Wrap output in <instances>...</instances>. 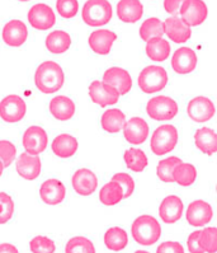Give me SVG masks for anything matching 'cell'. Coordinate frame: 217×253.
Listing matches in <instances>:
<instances>
[{"mask_svg":"<svg viewBox=\"0 0 217 253\" xmlns=\"http://www.w3.org/2000/svg\"><path fill=\"white\" fill-rule=\"evenodd\" d=\"M64 83H65V74L59 64L51 60L39 64L35 73V84L39 92L52 94L61 89Z\"/></svg>","mask_w":217,"mask_h":253,"instance_id":"obj_1","label":"cell"},{"mask_svg":"<svg viewBox=\"0 0 217 253\" xmlns=\"http://www.w3.org/2000/svg\"><path fill=\"white\" fill-rule=\"evenodd\" d=\"M131 233L135 242L141 246H152L160 239L161 226L151 215H141L132 223Z\"/></svg>","mask_w":217,"mask_h":253,"instance_id":"obj_2","label":"cell"},{"mask_svg":"<svg viewBox=\"0 0 217 253\" xmlns=\"http://www.w3.org/2000/svg\"><path fill=\"white\" fill-rule=\"evenodd\" d=\"M113 9L108 0H88L81 10V18L89 27H102L112 19Z\"/></svg>","mask_w":217,"mask_h":253,"instance_id":"obj_3","label":"cell"},{"mask_svg":"<svg viewBox=\"0 0 217 253\" xmlns=\"http://www.w3.org/2000/svg\"><path fill=\"white\" fill-rule=\"evenodd\" d=\"M137 83L140 89L146 94L160 92L168 84V73L163 66H146L139 75Z\"/></svg>","mask_w":217,"mask_h":253,"instance_id":"obj_4","label":"cell"},{"mask_svg":"<svg viewBox=\"0 0 217 253\" xmlns=\"http://www.w3.org/2000/svg\"><path fill=\"white\" fill-rule=\"evenodd\" d=\"M178 130L174 125H161L156 127L151 136L150 148L158 157L174 150L178 144Z\"/></svg>","mask_w":217,"mask_h":253,"instance_id":"obj_5","label":"cell"},{"mask_svg":"<svg viewBox=\"0 0 217 253\" xmlns=\"http://www.w3.org/2000/svg\"><path fill=\"white\" fill-rule=\"evenodd\" d=\"M146 112L151 117L152 120L156 121H168L172 120L178 115L179 107L172 97L168 95H158L152 97L147 104H146Z\"/></svg>","mask_w":217,"mask_h":253,"instance_id":"obj_6","label":"cell"},{"mask_svg":"<svg viewBox=\"0 0 217 253\" xmlns=\"http://www.w3.org/2000/svg\"><path fill=\"white\" fill-rule=\"evenodd\" d=\"M179 12L181 21L189 27L201 26L208 17V8L203 0H184Z\"/></svg>","mask_w":217,"mask_h":253,"instance_id":"obj_7","label":"cell"},{"mask_svg":"<svg viewBox=\"0 0 217 253\" xmlns=\"http://www.w3.org/2000/svg\"><path fill=\"white\" fill-rule=\"evenodd\" d=\"M27 112V106L22 97L17 94L6 95L0 102V119L8 124H15L23 120Z\"/></svg>","mask_w":217,"mask_h":253,"instance_id":"obj_8","label":"cell"},{"mask_svg":"<svg viewBox=\"0 0 217 253\" xmlns=\"http://www.w3.org/2000/svg\"><path fill=\"white\" fill-rule=\"evenodd\" d=\"M27 18L30 24L35 30L46 31L50 30L56 23V15L50 5L43 3L35 4L28 10Z\"/></svg>","mask_w":217,"mask_h":253,"instance_id":"obj_9","label":"cell"},{"mask_svg":"<svg viewBox=\"0 0 217 253\" xmlns=\"http://www.w3.org/2000/svg\"><path fill=\"white\" fill-rule=\"evenodd\" d=\"M89 97L95 104L101 107H108L116 104L121 95L118 90L109 84L103 83L102 81H94L89 85Z\"/></svg>","mask_w":217,"mask_h":253,"instance_id":"obj_10","label":"cell"},{"mask_svg":"<svg viewBox=\"0 0 217 253\" xmlns=\"http://www.w3.org/2000/svg\"><path fill=\"white\" fill-rule=\"evenodd\" d=\"M187 113L189 119L194 122H207L215 116V104L205 95H198L190 99L187 106Z\"/></svg>","mask_w":217,"mask_h":253,"instance_id":"obj_11","label":"cell"},{"mask_svg":"<svg viewBox=\"0 0 217 253\" xmlns=\"http://www.w3.org/2000/svg\"><path fill=\"white\" fill-rule=\"evenodd\" d=\"M1 37L6 46L21 47L28 39V28L24 22L19 21V19H12L4 24Z\"/></svg>","mask_w":217,"mask_h":253,"instance_id":"obj_12","label":"cell"},{"mask_svg":"<svg viewBox=\"0 0 217 253\" xmlns=\"http://www.w3.org/2000/svg\"><path fill=\"white\" fill-rule=\"evenodd\" d=\"M22 143H23L24 149H26L28 154H41L47 148V132L45 131V128L39 127V126H31V127H28L24 131Z\"/></svg>","mask_w":217,"mask_h":253,"instance_id":"obj_13","label":"cell"},{"mask_svg":"<svg viewBox=\"0 0 217 253\" xmlns=\"http://www.w3.org/2000/svg\"><path fill=\"white\" fill-rule=\"evenodd\" d=\"M187 221L192 226H205L207 225L214 217V210L211 205L205 200H194L187 208Z\"/></svg>","mask_w":217,"mask_h":253,"instance_id":"obj_14","label":"cell"},{"mask_svg":"<svg viewBox=\"0 0 217 253\" xmlns=\"http://www.w3.org/2000/svg\"><path fill=\"white\" fill-rule=\"evenodd\" d=\"M74 191L80 196H90L98 187V178L89 168H79L75 170L72 178Z\"/></svg>","mask_w":217,"mask_h":253,"instance_id":"obj_15","label":"cell"},{"mask_svg":"<svg viewBox=\"0 0 217 253\" xmlns=\"http://www.w3.org/2000/svg\"><path fill=\"white\" fill-rule=\"evenodd\" d=\"M103 83L109 84L110 86H113L118 90L119 95L127 94L132 88V78L130 73L123 68L119 66H112V68L107 69L104 72L103 77Z\"/></svg>","mask_w":217,"mask_h":253,"instance_id":"obj_16","label":"cell"},{"mask_svg":"<svg viewBox=\"0 0 217 253\" xmlns=\"http://www.w3.org/2000/svg\"><path fill=\"white\" fill-rule=\"evenodd\" d=\"M197 55L190 47H181L174 52L172 57V68L177 74L185 75L194 72L197 68Z\"/></svg>","mask_w":217,"mask_h":253,"instance_id":"obj_17","label":"cell"},{"mask_svg":"<svg viewBox=\"0 0 217 253\" xmlns=\"http://www.w3.org/2000/svg\"><path fill=\"white\" fill-rule=\"evenodd\" d=\"M123 136L130 144L134 145H140L145 143L147 136H149V125L141 117H132L123 125Z\"/></svg>","mask_w":217,"mask_h":253,"instance_id":"obj_18","label":"cell"},{"mask_svg":"<svg viewBox=\"0 0 217 253\" xmlns=\"http://www.w3.org/2000/svg\"><path fill=\"white\" fill-rule=\"evenodd\" d=\"M39 196L42 201L47 205H59L65 200L66 187L59 179L48 178L41 185Z\"/></svg>","mask_w":217,"mask_h":253,"instance_id":"obj_19","label":"cell"},{"mask_svg":"<svg viewBox=\"0 0 217 253\" xmlns=\"http://www.w3.org/2000/svg\"><path fill=\"white\" fill-rule=\"evenodd\" d=\"M117 40V35L110 30H98L90 33L88 39V45L92 48L94 54L106 56L110 52L114 41Z\"/></svg>","mask_w":217,"mask_h":253,"instance_id":"obj_20","label":"cell"},{"mask_svg":"<svg viewBox=\"0 0 217 253\" xmlns=\"http://www.w3.org/2000/svg\"><path fill=\"white\" fill-rule=\"evenodd\" d=\"M15 169L22 178L27 181H33L41 174L42 163L38 155H32L28 153H23L17 158Z\"/></svg>","mask_w":217,"mask_h":253,"instance_id":"obj_21","label":"cell"},{"mask_svg":"<svg viewBox=\"0 0 217 253\" xmlns=\"http://www.w3.org/2000/svg\"><path fill=\"white\" fill-rule=\"evenodd\" d=\"M164 33L176 43H185L192 36V30L189 26L181 21L177 15H172L165 22H163Z\"/></svg>","mask_w":217,"mask_h":253,"instance_id":"obj_22","label":"cell"},{"mask_svg":"<svg viewBox=\"0 0 217 253\" xmlns=\"http://www.w3.org/2000/svg\"><path fill=\"white\" fill-rule=\"evenodd\" d=\"M183 210H184V205L181 197L177 195H170L161 201L159 215L165 224H174L181 217Z\"/></svg>","mask_w":217,"mask_h":253,"instance_id":"obj_23","label":"cell"},{"mask_svg":"<svg viewBox=\"0 0 217 253\" xmlns=\"http://www.w3.org/2000/svg\"><path fill=\"white\" fill-rule=\"evenodd\" d=\"M50 112L51 115L59 121H69L72 120L76 111L75 102L70 97L66 95H57L50 101Z\"/></svg>","mask_w":217,"mask_h":253,"instance_id":"obj_24","label":"cell"},{"mask_svg":"<svg viewBox=\"0 0 217 253\" xmlns=\"http://www.w3.org/2000/svg\"><path fill=\"white\" fill-rule=\"evenodd\" d=\"M144 15L140 0H119L117 4V17L125 23H136Z\"/></svg>","mask_w":217,"mask_h":253,"instance_id":"obj_25","label":"cell"},{"mask_svg":"<svg viewBox=\"0 0 217 253\" xmlns=\"http://www.w3.org/2000/svg\"><path fill=\"white\" fill-rule=\"evenodd\" d=\"M77 140L70 134H60L52 141V152L57 158L68 159L77 152Z\"/></svg>","mask_w":217,"mask_h":253,"instance_id":"obj_26","label":"cell"},{"mask_svg":"<svg viewBox=\"0 0 217 253\" xmlns=\"http://www.w3.org/2000/svg\"><path fill=\"white\" fill-rule=\"evenodd\" d=\"M194 144L202 153L214 155L217 152V135L210 127H201L194 132Z\"/></svg>","mask_w":217,"mask_h":253,"instance_id":"obj_27","label":"cell"},{"mask_svg":"<svg viewBox=\"0 0 217 253\" xmlns=\"http://www.w3.org/2000/svg\"><path fill=\"white\" fill-rule=\"evenodd\" d=\"M45 45L51 54H65L72 46V37L65 31H54L47 35Z\"/></svg>","mask_w":217,"mask_h":253,"instance_id":"obj_28","label":"cell"},{"mask_svg":"<svg viewBox=\"0 0 217 253\" xmlns=\"http://www.w3.org/2000/svg\"><path fill=\"white\" fill-rule=\"evenodd\" d=\"M126 124L125 113L118 108H109L102 115L101 125L104 131L114 134L119 132Z\"/></svg>","mask_w":217,"mask_h":253,"instance_id":"obj_29","label":"cell"},{"mask_svg":"<svg viewBox=\"0 0 217 253\" xmlns=\"http://www.w3.org/2000/svg\"><path fill=\"white\" fill-rule=\"evenodd\" d=\"M145 51L150 60L161 63V61H165L170 55V45L167 40H164L163 37H158V39L149 40L146 42Z\"/></svg>","mask_w":217,"mask_h":253,"instance_id":"obj_30","label":"cell"},{"mask_svg":"<svg viewBox=\"0 0 217 253\" xmlns=\"http://www.w3.org/2000/svg\"><path fill=\"white\" fill-rule=\"evenodd\" d=\"M104 244L108 250L113 251V252L125 250L128 244L127 233L119 226H112L104 233Z\"/></svg>","mask_w":217,"mask_h":253,"instance_id":"obj_31","label":"cell"},{"mask_svg":"<svg viewBox=\"0 0 217 253\" xmlns=\"http://www.w3.org/2000/svg\"><path fill=\"white\" fill-rule=\"evenodd\" d=\"M173 182H177L181 187H189L196 182L197 179V169L194 166L189 163H181L177 166L172 173Z\"/></svg>","mask_w":217,"mask_h":253,"instance_id":"obj_32","label":"cell"},{"mask_svg":"<svg viewBox=\"0 0 217 253\" xmlns=\"http://www.w3.org/2000/svg\"><path fill=\"white\" fill-rule=\"evenodd\" d=\"M99 200L106 206H114L123 200L122 187L114 181H110L99 191Z\"/></svg>","mask_w":217,"mask_h":253,"instance_id":"obj_33","label":"cell"},{"mask_svg":"<svg viewBox=\"0 0 217 253\" xmlns=\"http://www.w3.org/2000/svg\"><path fill=\"white\" fill-rule=\"evenodd\" d=\"M123 159L128 169H131L132 172H143L149 166L147 157L140 148H130L126 150L123 153Z\"/></svg>","mask_w":217,"mask_h":253,"instance_id":"obj_34","label":"cell"},{"mask_svg":"<svg viewBox=\"0 0 217 253\" xmlns=\"http://www.w3.org/2000/svg\"><path fill=\"white\" fill-rule=\"evenodd\" d=\"M164 30H163V22L156 17H151L144 21L140 27V37L143 41H149L152 39H158V37H163Z\"/></svg>","mask_w":217,"mask_h":253,"instance_id":"obj_35","label":"cell"},{"mask_svg":"<svg viewBox=\"0 0 217 253\" xmlns=\"http://www.w3.org/2000/svg\"><path fill=\"white\" fill-rule=\"evenodd\" d=\"M65 253H95V247L90 239L79 235L69 239L65 246Z\"/></svg>","mask_w":217,"mask_h":253,"instance_id":"obj_36","label":"cell"},{"mask_svg":"<svg viewBox=\"0 0 217 253\" xmlns=\"http://www.w3.org/2000/svg\"><path fill=\"white\" fill-rule=\"evenodd\" d=\"M181 162V159L178 158V157H169V158L163 159V161L159 162L158 177L160 178V181L165 182V183H172L173 169H174Z\"/></svg>","mask_w":217,"mask_h":253,"instance_id":"obj_37","label":"cell"},{"mask_svg":"<svg viewBox=\"0 0 217 253\" xmlns=\"http://www.w3.org/2000/svg\"><path fill=\"white\" fill-rule=\"evenodd\" d=\"M199 243L203 251L207 253H215L217 251V229L215 226H210L201 230Z\"/></svg>","mask_w":217,"mask_h":253,"instance_id":"obj_38","label":"cell"},{"mask_svg":"<svg viewBox=\"0 0 217 253\" xmlns=\"http://www.w3.org/2000/svg\"><path fill=\"white\" fill-rule=\"evenodd\" d=\"M30 250L32 253H55L56 244L48 237L37 235L33 239H31Z\"/></svg>","mask_w":217,"mask_h":253,"instance_id":"obj_39","label":"cell"},{"mask_svg":"<svg viewBox=\"0 0 217 253\" xmlns=\"http://www.w3.org/2000/svg\"><path fill=\"white\" fill-rule=\"evenodd\" d=\"M15 205L12 197L5 192H0V224H5L14 215Z\"/></svg>","mask_w":217,"mask_h":253,"instance_id":"obj_40","label":"cell"},{"mask_svg":"<svg viewBox=\"0 0 217 253\" xmlns=\"http://www.w3.org/2000/svg\"><path fill=\"white\" fill-rule=\"evenodd\" d=\"M56 9L64 19H72L77 14L79 3L77 0H56Z\"/></svg>","mask_w":217,"mask_h":253,"instance_id":"obj_41","label":"cell"},{"mask_svg":"<svg viewBox=\"0 0 217 253\" xmlns=\"http://www.w3.org/2000/svg\"><path fill=\"white\" fill-rule=\"evenodd\" d=\"M112 181L117 182L123 190V199H128L134 194L135 191V181L127 173H116L112 177Z\"/></svg>","mask_w":217,"mask_h":253,"instance_id":"obj_42","label":"cell"},{"mask_svg":"<svg viewBox=\"0 0 217 253\" xmlns=\"http://www.w3.org/2000/svg\"><path fill=\"white\" fill-rule=\"evenodd\" d=\"M17 155L14 144L8 140H0V161L3 162L4 168L9 167Z\"/></svg>","mask_w":217,"mask_h":253,"instance_id":"obj_43","label":"cell"},{"mask_svg":"<svg viewBox=\"0 0 217 253\" xmlns=\"http://www.w3.org/2000/svg\"><path fill=\"white\" fill-rule=\"evenodd\" d=\"M199 234H201V230H194L188 237L187 246L189 253H205L203 248L201 247V243H199Z\"/></svg>","mask_w":217,"mask_h":253,"instance_id":"obj_44","label":"cell"},{"mask_svg":"<svg viewBox=\"0 0 217 253\" xmlns=\"http://www.w3.org/2000/svg\"><path fill=\"white\" fill-rule=\"evenodd\" d=\"M156 253H184V248L178 242L168 241L159 246Z\"/></svg>","mask_w":217,"mask_h":253,"instance_id":"obj_45","label":"cell"},{"mask_svg":"<svg viewBox=\"0 0 217 253\" xmlns=\"http://www.w3.org/2000/svg\"><path fill=\"white\" fill-rule=\"evenodd\" d=\"M184 0H164V9L172 15H176Z\"/></svg>","mask_w":217,"mask_h":253,"instance_id":"obj_46","label":"cell"},{"mask_svg":"<svg viewBox=\"0 0 217 253\" xmlns=\"http://www.w3.org/2000/svg\"><path fill=\"white\" fill-rule=\"evenodd\" d=\"M0 253H19V251L14 244L1 243L0 244Z\"/></svg>","mask_w":217,"mask_h":253,"instance_id":"obj_47","label":"cell"},{"mask_svg":"<svg viewBox=\"0 0 217 253\" xmlns=\"http://www.w3.org/2000/svg\"><path fill=\"white\" fill-rule=\"evenodd\" d=\"M4 169H5V168H4V164H3V162L0 161V177H1V174H3Z\"/></svg>","mask_w":217,"mask_h":253,"instance_id":"obj_48","label":"cell"},{"mask_svg":"<svg viewBox=\"0 0 217 253\" xmlns=\"http://www.w3.org/2000/svg\"><path fill=\"white\" fill-rule=\"evenodd\" d=\"M134 253H150V252H147V251L140 250V251H136V252H134Z\"/></svg>","mask_w":217,"mask_h":253,"instance_id":"obj_49","label":"cell"},{"mask_svg":"<svg viewBox=\"0 0 217 253\" xmlns=\"http://www.w3.org/2000/svg\"><path fill=\"white\" fill-rule=\"evenodd\" d=\"M19 1H30V0H19Z\"/></svg>","mask_w":217,"mask_h":253,"instance_id":"obj_50","label":"cell"}]
</instances>
